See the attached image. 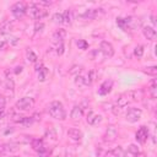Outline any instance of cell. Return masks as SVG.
<instances>
[{
  "mask_svg": "<svg viewBox=\"0 0 157 157\" xmlns=\"http://www.w3.org/2000/svg\"><path fill=\"white\" fill-rule=\"evenodd\" d=\"M48 112H49L50 117L56 119V120H65V118H66L65 108H64L63 103L59 102V101L50 102L49 105H48Z\"/></svg>",
  "mask_w": 157,
  "mask_h": 157,
  "instance_id": "1",
  "label": "cell"
},
{
  "mask_svg": "<svg viewBox=\"0 0 157 157\" xmlns=\"http://www.w3.org/2000/svg\"><path fill=\"white\" fill-rule=\"evenodd\" d=\"M27 13L29 15L31 18L33 20H42L43 17L47 16V11L40 9L38 4H31L29 6H27Z\"/></svg>",
  "mask_w": 157,
  "mask_h": 157,
  "instance_id": "2",
  "label": "cell"
},
{
  "mask_svg": "<svg viewBox=\"0 0 157 157\" xmlns=\"http://www.w3.org/2000/svg\"><path fill=\"white\" fill-rule=\"evenodd\" d=\"M11 12L16 18H21L27 13V5L25 2H22V1L15 2L11 6Z\"/></svg>",
  "mask_w": 157,
  "mask_h": 157,
  "instance_id": "3",
  "label": "cell"
},
{
  "mask_svg": "<svg viewBox=\"0 0 157 157\" xmlns=\"http://www.w3.org/2000/svg\"><path fill=\"white\" fill-rule=\"evenodd\" d=\"M34 105V99L31 97H22L16 102V108L18 110H28L33 108Z\"/></svg>",
  "mask_w": 157,
  "mask_h": 157,
  "instance_id": "4",
  "label": "cell"
},
{
  "mask_svg": "<svg viewBox=\"0 0 157 157\" xmlns=\"http://www.w3.org/2000/svg\"><path fill=\"white\" fill-rule=\"evenodd\" d=\"M99 52L104 58H112L114 55V47L107 40H102L99 44Z\"/></svg>",
  "mask_w": 157,
  "mask_h": 157,
  "instance_id": "5",
  "label": "cell"
},
{
  "mask_svg": "<svg viewBox=\"0 0 157 157\" xmlns=\"http://www.w3.org/2000/svg\"><path fill=\"white\" fill-rule=\"evenodd\" d=\"M141 114H142L141 109L131 107V108H129V109H128V112H126V115H125V117H126V120H128L129 123H136V121H139V120H140Z\"/></svg>",
  "mask_w": 157,
  "mask_h": 157,
  "instance_id": "6",
  "label": "cell"
},
{
  "mask_svg": "<svg viewBox=\"0 0 157 157\" xmlns=\"http://www.w3.org/2000/svg\"><path fill=\"white\" fill-rule=\"evenodd\" d=\"M117 137H118V131H117V129H115L113 125H109V126L105 129L103 140H104L105 142H113V141H115Z\"/></svg>",
  "mask_w": 157,
  "mask_h": 157,
  "instance_id": "7",
  "label": "cell"
},
{
  "mask_svg": "<svg viewBox=\"0 0 157 157\" xmlns=\"http://www.w3.org/2000/svg\"><path fill=\"white\" fill-rule=\"evenodd\" d=\"M135 139H136L137 142L145 144L147 141V139H148V129L146 126H140L139 130L135 134Z\"/></svg>",
  "mask_w": 157,
  "mask_h": 157,
  "instance_id": "8",
  "label": "cell"
},
{
  "mask_svg": "<svg viewBox=\"0 0 157 157\" xmlns=\"http://www.w3.org/2000/svg\"><path fill=\"white\" fill-rule=\"evenodd\" d=\"M86 120H87V123L90 125L96 126V125H98L102 121V115L101 114H97L94 112H88L87 115H86Z\"/></svg>",
  "mask_w": 157,
  "mask_h": 157,
  "instance_id": "9",
  "label": "cell"
},
{
  "mask_svg": "<svg viewBox=\"0 0 157 157\" xmlns=\"http://www.w3.org/2000/svg\"><path fill=\"white\" fill-rule=\"evenodd\" d=\"M130 102H131V98H130L129 92H128V93H123V94H120L119 98L117 99V107L121 110V109L125 108Z\"/></svg>",
  "mask_w": 157,
  "mask_h": 157,
  "instance_id": "10",
  "label": "cell"
},
{
  "mask_svg": "<svg viewBox=\"0 0 157 157\" xmlns=\"http://www.w3.org/2000/svg\"><path fill=\"white\" fill-rule=\"evenodd\" d=\"M0 151H1L2 153L11 155V153H15V152H17V151H18V145H17V144H15V142L4 144V145H1Z\"/></svg>",
  "mask_w": 157,
  "mask_h": 157,
  "instance_id": "11",
  "label": "cell"
},
{
  "mask_svg": "<svg viewBox=\"0 0 157 157\" xmlns=\"http://www.w3.org/2000/svg\"><path fill=\"white\" fill-rule=\"evenodd\" d=\"M112 88H113V81H112V80H105V81L102 82V85L99 86L98 93H99L101 96H105V94H108V93L112 91Z\"/></svg>",
  "mask_w": 157,
  "mask_h": 157,
  "instance_id": "12",
  "label": "cell"
},
{
  "mask_svg": "<svg viewBox=\"0 0 157 157\" xmlns=\"http://www.w3.org/2000/svg\"><path fill=\"white\" fill-rule=\"evenodd\" d=\"M82 115H83V109H82V107L78 104H76V105H74L72 107V109H71V112H70V118L74 120V121H77V120H80L81 118H82Z\"/></svg>",
  "mask_w": 157,
  "mask_h": 157,
  "instance_id": "13",
  "label": "cell"
},
{
  "mask_svg": "<svg viewBox=\"0 0 157 157\" xmlns=\"http://www.w3.org/2000/svg\"><path fill=\"white\" fill-rule=\"evenodd\" d=\"M31 146H32V148H33L36 152H38V153L47 150V146H45V144H44V141H43L42 139H32Z\"/></svg>",
  "mask_w": 157,
  "mask_h": 157,
  "instance_id": "14",
  "label": "cell"
},
{
  "mask_svg": "<svg viewBox=\"0 0 157 157\" xmlns=\"http://www.w3.org/2000/svg\"><path fill=\"white\" fill-rule=\"evenodd\" d=\"M67 136H69L72 141H75V142H80V141L82 140V137H83L82 131L78 130V129H76V128H72V129L67 130Z\"/></svg>",
  "mask_w": 157,
  "mask_h": 157,
  "instance_id": "15",
  "label": "cell"
},
{
  "mask_svg": "<svg viewBox=\"0 0 157 157\" xmlns=\"http://www.w3.org/2000/svg\"><path fill=\"white\" fill-rule=\"evenodd\" d=\"M142 33H144V36H145L147 39H150V40L156 39V36H157L156 29H155L153 27H151V26H145V27L142 28Z\"/></svg>",
  "mask_w": 157,
  "mask_h": 157,
  "instance_id": "16",
  "label": "cell"
},
{
  "mask_svg": "<svg viewBox=\"0 0 157 157\" xmlns=\"http://www.w3.org/2000/svg\"><path fill=\"white\" fill-rule=\"evenodd\" d=\"M101 12V9H88L86 10L81 16L85 17V18H88V20H92V18H96Z\"/></svg>",
  "mask_w": 157,
  "mask_h": 157,
  "instance_id": "17",
  "label": "cell"
},
{
  "mask_svg": "<svg viewBox=\"0 0 157 157\" xmlns=\"http://www.w3.org/2000/svg\"><path fill=\"white\" fill-rule=\"evenodd\" d=\"M124 150L120 147V146H118V147H115L114 150H112V151H108V152H105V157H124Z\"/></svg>",
  "mask_w": 157,
  "mask_h": 157,
  "instance_id": "18",
  "label": "cell"
},
{
  "mask_svg": "<svg viewBox=\"0 0 157 157\" xmlns=\"http://www.w3.org/2000/svg\"><path fill=\"white\" fill-rule=\"evenodd\" d=\"M65 36H66L65 29H58V31H56V32H54V34H53V42H54V43L64 42Z\"/></svg>",
  "mask_w": 157,
  "mask_h": 157,
  "instance_id": "19",
  "label": "cell"
},
{
  "mask_svg": "<svg viewBox=\"0 0 157 157\" xmlns=\"http://www.w3.org/2000/svg\"><path fill=\"white\" fill-rule=\"evenodd\" d=\"M12 29H13V23L11 21H4L2 25H1V27H0V31L4 34H9Z\"/></svg>",
  "mask_w": 157,
  "mask_h": 157,
  "instance_id": "20",
  "label": "cell"
},
{
  "mask_svg": "<svg viewBox=\"0 0 157 157\" xmlns=\"http://www.w3.org/2000/svg\"><path fill=\"white\" fill-rule=\"evenodd\" d=\"M74 82H75V85H76L78 88H82V87H86V86H87V85H86V77L82 76V75H77V76H75Z\"/></svg>",
  "mask_w": 157,
  "mask_h": 157,
  "instance_id": "21",
  "label": "cell"
},
{
  "mask_svg": "<svg viewBox=\"0 0 157 157\" xmlns=\"http://www.w3.org/2000/svg\"><path fill=\"white\" fill-rule=\"evenodd\" d=\"M63 17H64V22L65 23H67V25H70L71 22H72V20H74V13H72V10H70V9H67L64 13H63Z\"/></svg>",
  "mask_w": 157,
  "mask_h": 157,
  "instance_id": "22",
  "label": "cell"
},
{
  "mask_svg": "<svg viewBox=\"0 0 157 157\" xmlns=\"http://www.w3.org/2000/svg\"><path fill=\"white\" fill-rule=\"evenodd\" d=\"M48 69L45 67V66H43L42 69H39L38 71H37V75H38V80L39 81H45V78H47V76H48Z\"/></svg>",
  "mask_w": 157,
  "mask_h": 157,
  "instance_id": "23",
  "label": "cell"
},
{
  "mask_svg": "<svg viewBox=\"0 0 157 157\" xmlns=\"http://www.w3.org/2000/svg\"><path fill=\"white\" fill-rule=\"evenodd\" d=\"M26 56H27V60L31 61V63H37V60H38L37 54H36L32 49H27V52H26Z\"/></svg>",
  "mask_w": 157,
  "mask_h": 157,
  "instance_id": "24",
  "label": "cell"
},
{
  "mask_svg": "<svg viewBox=\"0 0 157 157\" xmlns=\"http://www.w3.org/2000/svg\"><path fill=\"white\" fill-rule=\"evenodd\" d=\"M148 92H150V97L152 99H156V97H157V85H156V81L155 80L151 82V86H150Z\"/></svg>",
  "mask_w": 157,
  "mask_h": 157,
  "instance_id": "25",
  "label": "cell"
},
{
  "mask_svg": "<svg viewBox=\"0 0 157 157\" xmlns=\"http://www.w3.org/2000/svg\"><path fill=\"white\" fill-rule=\"evenodd\" d=\"M129 94H130L131 101H140L142 98V91H140V90L139 91H130Z\"/></svg>",
  "mask_w": 157,
  "mask_h": 157,
  "instance_id": "26",
  "label": "cell"
},
{
  "mask_svg": "<svg viewBox=\"0 0 157 157\" xmlns=\"http://www.w3.org/2000/svg\"><path fill=\"white\" fill-rule=\"evenodd\" d=\"M54 49H55V53L58 55H61L64 53V42H59V43H54Z\"/></svg>",
  "mask_w": 157,
  "mask_h": 157,
  "instance_id": "27",
  "label": "cell"
},
{
  "mask_svg": "<svg viewBox=\"0 0 157 157\" xmlns=\"http://www.w3.org/2000/svg\"><path fill=\"white\" fill-rule=\"evenodd\" d=\"M82 71V66H80V65H74L71 69H70V75H74V76H77V75H80V72Z\"/></svg>",
  "mask_w": 157,
  "mask_h": 157,
  "instance_id": "28",
  "label": "cell"
},
{
  "mask_svg": "<svg viewBox=\"0 0 157 157\" xmlns=\"http://www.w3.org/2000/svg\"><path fill=\"white\" fill-rule=\"evenodd\" d=\"M134 55H135L136 58H141V56L144 55V45H137V47H135V49H134Z\"/></svg>",
  "mask_w": 157,
  "mask_h": 157,
  "instance_id": "29",
  "label": "cell"
},
{
  "mask_svg": "<svg viewBox=\"0 0 157 157\" xmlns=\"http://www.w3.org/2000/svg\"><path fill=\"white\" fill-rule=\"evenodd\" d=\"M144 72L147 74V75L155 76V75L157 74V66H148V67H145V69H144Z\"/></svg>",
  "mask_w": 157,
  "mask_h": 157,
  "instance_id": "30",
  "label": "cell"
},
{
  "mask_svg": "<svg viewBox=\"0 0 157 157\" xmlns=\"http://www.w3.org/2000/svg\"><path fill=\"white\" fill-rule=\"evenodd\" d=\"M53 21H54L55 23H58V25L63 23V22H64V17H63V13H59V12L54 13V15H53Z\"/></svg>",
  "mask_w": 157,
  "mask_h": 157,
  "instance_id": "31",
  "label": "cell"
},
{
  "mask_svg": "<svg viewBox=\"0 0 157 157\" xmlns=\"http://www.w3.org/2000/svg\"><path fill=\"white\" fill-rule=\"evenodd\" d=\"M76 44H77L78 49H82V50H86V49L88 48V43H87L85 39H78V40L76 42Z\"/></svg>",
  "mask_w": 157,
  "mask_h": 157,
  "instance_id": "32",
  "label": "cell"
},
{
  "mask_svg": "<svg viewBox=\"0 0 157 157\" xmlns=\"http://www.w3.org/2000/svg\"><path fill=\"white\" fill-rule=\"evenodd\" d=\"M43 28H44V23L43 22H36V25H34V32L36 33H40L43 31Z\"/></svg>",
  "mask_w": 157,
  "mask_h": 157,
  "instance_id": "33",
  "label": "cell"
},
{
  "mask_svg": "<svg viewBox=\"0 0 157 157\" xmlns=\"http://www.w3.org/2000/svg\"><path fill=\"white\" fill-rule=\"evenodd\" d=\"M21 124H22V125H25V126H29V125H32V124H33V118H31V117H25Z\"/></svg>",
  "mask_w": 157,
  "mask_h": 157,
  "instance_id": "34",
  "label": "cell"
},
{
  "mask_svg": "<svg viewBox=\"0 0 157 157\" xmlns=\"http://www.w3.org/2000/svg\"><path fill=\"white\" fill-rule=\"evenodd\" d=\"M128 152H130V153H134V155H139V147H137L136 145L131 144V145L128 147Z\"/></svg>",
  "mask_w": 157,
  "mask_h": 157,
  "instance_id": "35",
  "label": "cell"
},
{
  "mask_svg": "<svg viewBox=\"0 0 157 157\" xmlns=\"http://www.w3.org/2000/svg\"><path fill=\"white\" fill-rule=\"evenodd\" d=\"M49 155H50V151L45 150V151H43V152H39V153H38V157H49Z\"/></svg>",
  "mask_w": 157,
  "mask_h": 157,
  "instance_id": "36",
  "label": "cell"
},
{
  "mask_svg": "<svg viewBox=\"0 0 157 157\" xmlns=\"http://www.w3.org/2000/svg\"><path fill=\"white\" fill-rule=\"evenodd\" d=\"M5 104H6V99H5V97H4V96H1V94H0V108H4V107H5Z\"/></svg>",
  "mask_w": 157,
  "mask_h": 157,
  "instance_id": "37",
  "label": "cell"
},
{
  "mask_svg": "<svg viewBox=\"0 0 157 157\" xmlns=\"http://www.w3.org/2000/svg\"><path fill=\"white\" fill-rule=\"evenodd\" d=\"M6 44H7V42H6V39H0V49H4L5 47H6Z\"/></svg>",
  "mask_w": 157,
  "mask_h": 157,
  "instance_id": "38",
  "label": "cell"
},
{
  "mask_svg": "<svg viewBox=\"0 0 157 157\" xmlns=\"http://www.w3.org/2000/svg\"><path fill=\"white\" fill-rule=\"evenodd\" d=\"M13 72H15L16 75L21 74V72H22V66H16V67H15V70H13Z\"/></svg>",
  "mask_w": 157,
  "mask_h": 157,
  "instance_id": "39",
  "label": "cell"
},
{
  "mask_svg": "<svg viewBox=\"0 0 157 157\" xmlns=\"http://www.w3.org/2000/svg\"><path fill=\"white\" fill-rule=\"evenodd\" d=\"M139 155H134V153H130L126 151V153H124V157H137Z\"/></svg>",
  "mask_w": 157,
  "mask_h": 157,
  "instance_id": "40",
  "label": "cell"
},
{
  "mask_svg": "<svg viewBox=\"0 0 157 157\" xmlns=\"http://www.w3.org/2000/svg\"><path fill=\"white\" fill-rule=\"evenodd\" d=\"M5 117V110H4V108H0V119H2Z\"/></svg>",
  "mask_w": 157,
  "mask_h": 157,
  "instance_id": "41",
  "label": "cell"
},
{
  "mask_svg": "<svg viewBox=\"0 0 157 157\" xmlns=\"http://www.w3.org/2000/svg\"><path fill=\"white\" fill-rule=\"evenodd\" d=\"M65 157H74V153H72V152H69V151H66V153H65Z\"/></svg>",
  "mask_w": 157,
  "mask_h": 157,
  "instance_id": "42",
  "label": "cell"
},
{
  "mask_svg": "<svg viewBox=\"0 0 157 157\" xmlns=\"http://www.w3.org/2000/svg\"><path fill=\"white\" fill-rule=\"evenodd\" d=\"M42 67H43V65H42L40 63H39V64H37V65H36V71H38V70H39V69H42Z\"/></svg>",
  "mask_w": 157,
  "mask_h": 157,
  "instance_id": "43",
  "label": "cell"
}]
</instances>
